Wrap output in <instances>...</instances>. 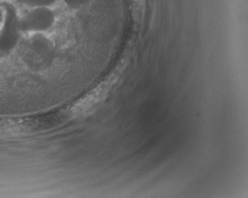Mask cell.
<instances>
[{"label": "cell", "mask_w": 248, "mask_h": 198, "mask_svg": "<svg viewBox=\"0 0 248 198\" xmlns=\"http://www.w3.org/2000/svg\"><path fill=\"white\" fill-rule=\"evenodd\" d=\"M55 22V15L50 7L35 6L21 23L25 30L33 32L47 31Z\"/></svg>", "instance_id": "6da1fadb"}, {"label": "cell", "mask_w": 248, "mask_h": 198, "mask_svg": "<svg viewBox=\"0 0 248 198\" xmlns=\"http://www.w3.org/2000/svg\"><path fill=\"white\" fill-rule=\"evenodd\" d=\"M64 3L71 8H79L86 5L90 2V0H63Z\"/></svg>", "instance_id": "7a4b0ae2"}]
</instances>
